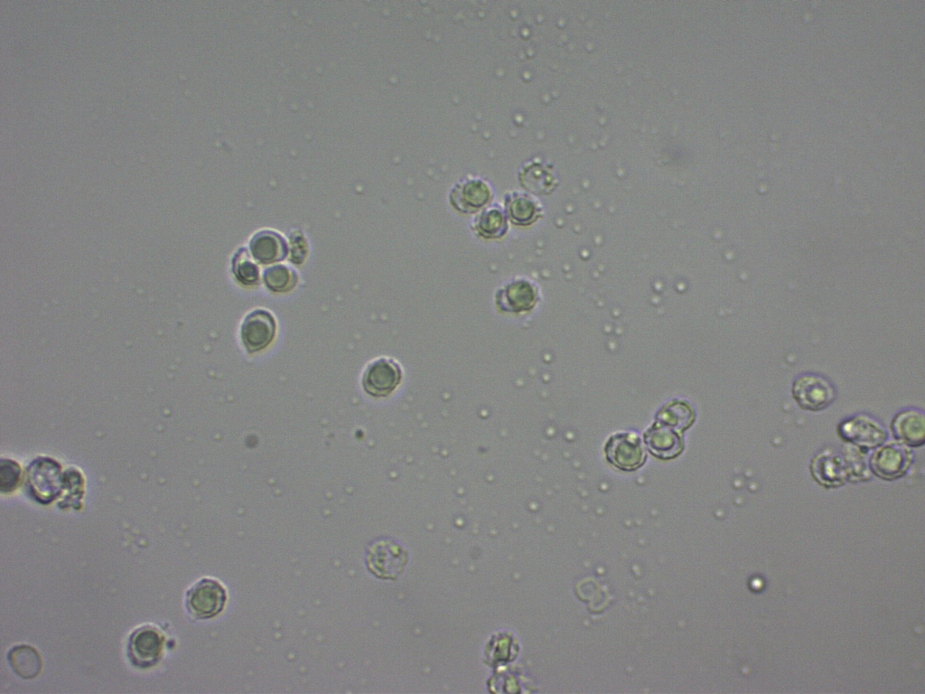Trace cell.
I'll list each match as a JSON object with an SVG mask.
<instances>
[{"instance_id": "cell-1", "label": "cell", "mask_w": 925, "mask_h": 694, "mask_svg": "<svg viewBox=\"0 0 925 694\" xmlns=\"http://www.w3.org/2000/svg\"><path fill=\"white\" fill-rule=\"evenodd\" d=\"M540 300L537 285L530 278L517 276L503 282L495 291L494 305L506 314H524L536 308Z\"/></svg>"}, {"instance_id": "cell-15", "label": "cell", "mask_w": 925, "mask_h": 694, "mask_svg": "<svg viewBox=\"0 0 925 694\" xmlns=\"http://www.w3.org/2000/svg\"><path fill=\"white\" fill-rule=\"evenodd\" d=\"M508 217L504 211L497 206L488 207L480 211L470 224L472 234L482 239H500L509 230Z\"/></svg>"}, {"instance_id": "cell-4", "label": "cell", "mask_w": 925, "mask_h": 694, "mask_svg": "<svg viewBox=\"0 0 925 694\" xmlns=\"http://www.w3.org/2000/svg\"><path fill=\"white\" fill-rule=\"evenodd\" d=\"M227 592L220 582L204 577L196 582L187 592L186 606L189 612L201 619L211 618L224 609Z\"/></svg>"}, {"instance_id": "cell-16", "label": "cell", "mask_w": 925, "mask_h": 694, "mask_svg": "<svg viewBox=\"0 0 925 694\" xmlns=\"http://www.w3.org/2000/svg\"><path fill=\"white\" fill-rule=\"evenodd\" d=\"M505 213L514 225H532L542 215V209L536 200L523 192H513L505 202Z\"/></svg>"}, {"instance_id": "cell-3", "label": "cell", "mask_w": 925, "mask_h": 694, "mask_svg": "<svg viewBox=\"0 0 925 694\" xmlns=\"http://www.w3.org/2000/svg\"><path fill=\"white\" fill-rule=\"evenodd\" d=\"M276 329V318L270 311L255 308L241 321L238 331L241 345L249 354L260 352L273 342Z\"/></svg>"}, {"instance_id": "cell-9", "label": "cell", "mask_w": 925, "mask_h": 694, "mask_svg": "<svg viewBox=\"0 0 925 694\" xmlns=\"http://www.w3.org/2000/svg\"><path fill=\"white\" fill-rule=\"evenodd\" d=\"M164 636L152 626L136 629L129 639V655L133 662L141 667L153 665L163 651Z\"/></svg>"}, {"instance_id": "cell-18", "label": "cell", "mask_w": 925, "mask_h": 694, "mask_svg": "<svg viewBox=\"0 0 925 694\" xmlns=\"http://www.w3.org/2000/svg\"><path fill=\"white\" fill-rule=\"evenodd\" d=\"M695 419V413L688 403L675 400L665 405L657 415V423L673 429L684 430Z\"/></svg>"}, {"instance_id": "cell-19", "label": "cell", "mask_w": 925, "mask_h": 694, "mask_svg": "<svg viewBox=\"0 0 925 694\" xmlns=\"http://www.w3.org/2000/svg\"><path fill=\"white\" fill-rule=\"evenodd\" d=\"M262 279L265 286L273 293L287 292L297 283L295 271L286 265L278 263L266 267Z\"/></svg>"}, {"instance_id": "cell-2", "label": "cell", "mask_w": 925, "mask_h": 694, "mask_svg": "<svg viewBox=\"0 0 925 694\" xmlns=\"http://www.w3.org/2000/svg\"><path fill=\"white\" fill-rule=\"evenodd\" d=\"M403 379V369L396 359L379 356L370 361L361 375L363 390L373 398H386L391 395Z\"/></svg>"}, {"instance_id": "cell-8", "label": "cell", "mask_w": 925, "mask_h": 694, "mask_svg": "<svg viewBox=\"0 0 925 694\" xmlns=\"http://www.w3.org/2000/svg\"><path fill=\"white\" fill-rule=\"evenodd\" d=\"M407 555L398 544L380 541L369 550L368 563L370 570L379 577L395 578L406 566Z\"/></svg>"}, {"instance_id": "cell-12", "label": "cell", "mask_w": 925, "mask_h": 694, "mask_svg": "<svg viewBox=\"0 0 925 694\" xmlns=\"http://www.w3.org/2000/svg\"><path fill=\"white\" fill-rule=\"evenodd\" d=\"M910 464L909 452L900 445L889 444L879 448L871 459V468L876 475L884 479H894L907 470Z\"/></svg>"}, {"instance_id": "cell-10", "label": "cell", "mask_w": 925, "mask_h": 694, "mask_svg": "<svg viewBox=\"0 0 925 694\" xmlns=\"http://www.w3.org/2000/svg\"><path fill=\"white\" fill-rule=\"evenodd\" d=\"M248 251L256 262L269 265L283 260L288 253V247L280 233L272 230H261L251 236Z\"/></svg>"}, {"instance_id": "cell-13", "label": "cell", "mask_w": 925, "mask_h": 694, "mask_svg": "<svg viewBox=\"0 0 925 694\" xmlns=\"http://www.w3.org/2000/svg\"><path fill=\"white\" fill-rule=\"evenodd\" d=\"M892 430L898 440L910 446H920L925 438L923 412L916 408L899 412L892 422Z\"/></svg>"}, {"instance_id": "cell-20", "label": "cell", "mask_w": 925, "mask_h": 694, "mask_svg": "<svg viewBox=\"0 0 925 694\" xmlns=\"http://www.w3.org/2000/svg\"><path fill=\"white\" fill-rule=\"evenodd\" d=\"M249 256L245 248H240L231 259L232 275L238 283L245 286L257 285L260 278L259 268Z\"/></svg>"}, {"instance_id": "cell-5", "label": "cell", "mask_w": 925, "mask_h": 694, "mask_svg": "<svg viewBox=\"0 0 925 694\" xmlns=\"http://www.w3.org/2000/svg\"><path fill=\"white\" fill-rule=\"evenodd\" d=\"M792 395L800 408L817 411L834 401L836 390L827 379L816 374H804L793 382Z\"/></svg>"}, {"instance_id": "cell-14", "label": "cell", "mask_w": 925, "mask_h": 694, "mask_svg": "<svg viewBox=\"0 0 925 694\" xmlns=\"http://www.w3.org/2000/svg\"><path fill=\"white\" fill-rule=\"evenodd\" d=\"M645 442L652 455L664 460L677 456L684 447L678 433L659 423L645 433Z\"/></svg>"}, {"instance_id": "cell-7", "label": "cell", "mask_w": 925, "mask_h": 694, "mask_svg": "<svg viewBox=\"0 0 925 694\" xmlns=\"http://www.w3.org/2000/svg\"><path fill=\"white\" fill-rule=\"evenodd\" d=\"M489 184L478 178H469L456 183L450 193V202L457 211L474 213L484 207L491 199Z\"/></svg>"}, {"instance_id": "cell-17", "label": "cell", "mask_w": 925, "mask_h": 694, "mask_svg": "<svg viewBox=\"0 0 925 694\" xmlns=\"http://www.w3.org/2000/svg\"><path fill=\"white\" fill-rule=\"evenodd\" d=\"M14 671L23 679L36 677L42 669V660L35 649L29 645H16L8 653Z\"/></svg>"}, {"instance_id": "cell-6", "label": "cell", "mask_w": 925, "mask_h": 694, "mask_svg": "<svg viewBox=\"0 0 925 694\" xmlns=\"http://www.w3.org/2000/svg\"><path fill=\"white\" fill-rule=\"evenodd\" d=\"M607 461L622 471H634L646 460V453L640 437L633 433L612 436L605 444Z\"/></svg>"}, {"instance_id": "cell-11", "label": "cell", "mask_w": 925, "mask_h": 694, "mask_svg": "<svg viewBox=\"0 0 925 694\" xmlns=\"http://www.w3.org/2000/svg\"><path fill=\"white\" fill-rule=\"evenodd\" d=\"M839 432L845 439L867 448L880 445L886 436V432L878 422L864 415L845 421Z\"/></svg>"}]
</instances>
